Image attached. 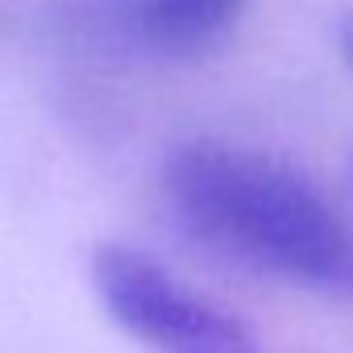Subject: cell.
Instances as JSON below:
<instances>
[{
  "label": "cell",
  "mask_w": 353,
  "mask_h": 353,
  "mask_svg": "<svg viewBox=\"0 0 353 353\" xmlns=\"http://www.w3.org/2000/svg\"><path fill=\"white\" fill-rule=\"evenodd\" d=\"M341 54H345L349 67H353V21H345V30H341Z\"/></svg>",
  "instance_id": "cell-4"
},
{
  "label": "cell",
  "mask_w": 353,
  "mask_h": 353,
  "mask_svg": "<svg viewBox=\"0 0 353 353\" xmlns=\"http://www.w3.org/2000/svg\"><path fill=\"white\" fill-rule=\"evenodd\" d=\"M92 287L108 320L154 353H258L241 320L212 307L129 245L92 254Z\"/></svg>",
  "instance_id": "cell-2"
},
{
  "label": "cell",
  "mask_w": 353,
  "mask_h": 353,
  "mask_svg": "<svg viewBox=\"0 0 353 353\" xmlns=\"http://www.w3.org/2000/svg\"><path fill=\"white\" fill-rule=\"evenodd\" d=\"M162 183L179 216L212 245L299 283H341L353 241L332 204L291 162L225 141H188Z\"/></svg>",
  "instance_id": "cell-1"
},
{
  "label": "cell",
  "mask_w": 353,
  "mask_h": 353,
  "mask_svg": "<svg viewBox=\"0 0 353 353\" xmlns=\"http://www.w3.org/2000/svg\"><path fill=\"white\" fill-rule=\"evenodd\" d=\"M241 9L245 0H141L137 26L154 46L170 54H188L233 30Z\"/></svg>",
  "instance_id": "cell-3"
}]
</instances>
